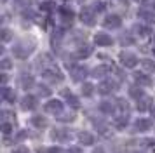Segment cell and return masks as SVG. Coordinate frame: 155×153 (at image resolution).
<instances>
[{
	"mask_svg": "<svg viewBox=\"0 0 155 153\" xmlns=\"http://www.w3.org/2000/svg\"><path fill=\"white\" fill-rule=\"evenodd\" d=\"M0 68H2V70H9V68H11V61H9V59H2Z\"/></svg>",
	"mask_w": 155,
	"mask_h": 153,
	"instance_id": "1f68e13d",
	"label": "cell"
},
{
	"mask_svg": "<svg viewBox=\"0 0 155 153\" xmlns=\"http://www.w3.org/2000/svg\"><path fill=\"white\" fill-rule=\"evenodd\" d=\"M141 66L145 70H148V71H153L155 73V61H152V59H145V61H141Z\"/></svg>",
	"mask_w": 155,
	"mask_h": 153,
	"instance_id": "484cf974",
	"label": "cell"
},
{
	"mask_svg": "<svg viewBox=\"0 0 155 153\" xmlns=\"http://www.w3.org/2000/svg\"><path fill=\"white\" fill-rule=\"evenodd\" d=\"M133 28H134V31H136L138 35H141V37H145V35L150 33V28H148V26H143V24H134Z\"/></svg>",
	"mask_w": 155,
	"mask_h": 153,
	"instance_id": "603a6c76",
	"label": "cell"
},
{
	"mask_svg": "<svg viewBox=\"0 0 155 153\" xmlns=\"http://www.w3.org/2000/svg\"><path fill=\"white\" fill-rule=\"evenodd\" d=\"M99 110L103 111V113H112V111L115 110V106H113L112 103H106V101H105V103L99 104Z\"/></svg>",
	"mask_w": 155,
	"mask_h": 153,
	"instance_id": "4316f807",
	"label": "cell"
},
{
	"mask_svg": "<svg viewBox=\"0 0 155 153\" xmlns=\"http://www.w3.org/2000/svg\"><path fill=\"white\" fill-rule=\"evenodd\" d=\"M119 59L122 63V66H126V68H134L138 64V57L134 54H131V52H120Z\"/></svg>",
	"mask_w": 155,
	"mask_h": 153,
	"instance_id": "277c9868",
	"label": "cell"
},
{
	"mask_svg": "<svg viewBox=\"0 0 155 153\" xmlns=\"http://www.w3.org/2000/svg\"><path fill=\"white\" fill-rule=\"evenodd\" d=\"M52 138L58 139V141H68L71 138V134L68 131H64V129H54L52 131Z\"/></svg>",
	"mask_w": 155,
	"mask_h": 153,
	"instance_id": "5bb4252c",
	"label": "cell"
},
{
	"mask_svg": "<svg viewBox=\"0 0 155 153\" xmlns=\"http://www.w3.org/2000/svg\"><path fill=\"white\" fill-rule=\"evenodd\" d=\"M94 42H96V45H101V47H108V45H112L113 40L110 35L103 33V31H99V33L94 35Z\"/></svg>",
	"mask_w": 155,
	"mask_h": 153,
	"instance_id": "9c48e42d",
	"label": "cell"
},
{
	"mask_svg": "<svg viewBox=\"0 0 155 153\" xmlns=\"http://www.w3.org/2000/svg\"><path fill=\"white\" fill-rule=\"evenodd\" d=\"M126 125H127V115H122V117L115 118V127L117 129H124Z\"/></svg>",
	"mask_w": 155,
	"mask_h": 153,
	"instance_id": "cb8c5ba5",
	"label": "cell"
},
{
	"mask_svg": "<svg viewBox=\"0 0 155 153\" xmlns=\"http://www.w3.org/2000/svg\"><path fill=\"white\" fill-rule=\"evenodd\" d=\"M120 24H122V18H120L119 14H108L105 18V21H103V26L105 28H120Z\"/></svg>",
	"mask_w": 155,
	"mask_h": 153,
	"instance_id": "5b68a950",
	"label": "cell"
},
{
	"mask_svg": "<svg viewBox=\"0 0 155 153\" xmlns=\"http://www.w3.org/2000/svg\"><path fill=\"white\" fill-rule=\"evenodd\" d=\"M117 87H119V85L115 82H112V80H103V82L98 85V92L99 94H112Z\"/></svg>",
	"mask_w": 155,
	"mask_h": 153,
	"instance_id": "52a82bcc",
	"label": "cell"
},
{
	"mask_svg": "<svg viewBox=\"0 0 155 153\" xmlns=\"http://www.w3.org/2000/svg\"><path fill=\"white\" fill-rule=\"evenodd\" d=\"M59 16H61V19L64 21V23H71L73 21V18H75V14H73V11H71L70 7H59Z\"/></svg>",
	"mask_w": 155,
	"mask_h": 153,
	"instance_id": "8fae6325",
	"label": "cell"
},
{
	"mask_svg": "<svg viewBox=\"0 0 155 153\" xmlns=\"http://www.w3.org/2000/svg\"><path fill=\"white\" fill-rule=\"evenodd\" d=\"M94 9H96V11H103L105 5H103V4H94Z\"/></svg>",
	"mask_w": 155,
	"mask_h": 153,
	"instance_id": "d590c367",
	"label": "cell"
},
{
	"mask_svg": "<svg viewBox=\"0 0 155 153\" xmlns=\"http://www.w3.org/2000/svg\"><path fill=\"white\" fill-rule=\"evenodd\" d=\"M35 50V44L33 42H30V44H26V42H18L14 47H12V54L16 56V57H19V59H25V57H28V54H31Z\"/></svg>",
	"mask_w": 155,
	"mask_h": 153,
	"instance_id": "6da1fadb",
	"label": "cell"
},
{
	"mask_svg": "<svg viewBox=\"0 0 155 153\" xmlns=\"http://www.w3.org/2000/svg\"><path fill=\"white\" fill-rule=\"evenodd\" d=\"M134 127H136V131L145 132V131H150V127H152V122H150V120H147V118H140V120H136Z\"/></svg>",
	"mask_w": 155,
	"mask_h": 153,
	"instance_id": "9a60e30c",
	"label": "cell"
},
{
	"mask_svg": "<svg viewBox=\"0 0 155 153\" xmlns=\"http://www.w3.org/2000/svg\"><path fill=\"white\" fill-rule=\"evenodd\" d=\"M94 153H103V150H96V151H94Z\"/></svg>",
	"mask_w": 155,
	"mask_h": 153,
	"instance_id": "f35d334b",
	"label": "cell"
},
{
	"mask_svg": "<svg viewBox=\"0 0 155 153\" xmlns=\"http://www.w3.org/2000/svg\"><path fill=\"white\" fill-rule=\"evenodd\" d=\"M106 73H108V68L106 66H98V68H94V71H92V76H105Z\"/></svg>",
	"mask_w": 155,
	"mask_h": 153,
	"instance_id": "d4e9b609",
	"label": "cell"
},
{
	"mask_svg": "<svg viewBox=\"0 0 155 153\" xmlns=\"http://www.w3.org/2000/svg\"><path fill=\"white\" fill-rule=\"evenodd\" d=\"M2 129H4V134H9V132L12 131V125L7 124V122H4V125H2Z\"/></svg>",
	"mask_w": 155,
	"mask_h": 153,
	"instance_id": "d6a6232c",
	"label": "cell"
},
{
	"mask_svg": "<svg viewBox=\"0 0 155 153\" xmlns=\"http://www.w3.org/2000/svg\"><path fill=\"white\" fill-rule=\"evenodd\" d=\"M78 141L82 145H92L94 143V138H92V134H89V132H80L78 134Z\"/></svg>",
	"mask_w": 155,
	"mask_h": 153,
	"instance_id": "ffe728a7",
	"label": "cell"
},
{
	"mask_svg": "<svg viewBox=\"0 0 155 153\" xmlns=\"http://www.w3.org/2000/svg\"><path fill=\"white\" fill-rule=\"evenodd\" d=\"M38 92H40V94H44V96H47V94H49V90L45 89V87H40V89H38Z\"/></svg>",
	"mask_w": 155,
	"mask_h": 153,
	"instance_id": "e575fe53",
	"label": "cell"
},
{
	"mask_svg": "<svg viewBox=\"0 0 155 153\" xmlns=\"http://www.w3.org/2000/svg\"><path fill=\"white\" fill-rule=\"evenodd\" d=\"M2 97H4V101H7V103H14L16 94H14V90H12V89L4 87V89H2Z\"/></svg>",
	"mask_w": 155,
	"mask_h": 153,
	"instance_id": "e0dca14e",
	"label": "cell"
},
{
	"mask_svg": "<svg viewBox=\"0 0 155 153\" xmlns=\"http://www.w3.org/2000/svg\"><path fill=\"white\" fill-rule=\"evenodd\" d=\"M134 2H138V4H140V2H147V0H134Z\"/></svg>",
	"mask_w": 155,
	"mask_h": 153,
	"instance_id": "ab89813d",
	"label": "cell"
},
{
	"mask_svg": "<svg viewBox=\"0 0 155 153\" xmlns=\"http://www.w3.org/2000/svg\"><path fill=\"white\" fill-rule=\"evenodd\" d=\"M153 56H155V49H153Z\"/></svg>",
	"mask_w": 155,
	"mask_h": 153,
	"instance_id": "60d3db41",
	"label": "cell"
},
{
	"mask_svg": "<svg viewBox=\"0 0 155 153\" xmlns=\"http://www.w3.org/2000/svg\"><path fill=\"white\" fill-rule=\"evenodd\" d=\"M12 153H28V150H26L25 146H21V148H16V150H14Z\"/></svg>",
	"mask_w": 155,
	"mask_h": 153,
	"instance_id": "836d02e7",
	"label": "cell"
},
{
	"mask_svg": "<svg viewBox=\"0 0 155 153\" xmlns=\"http://www.w3.org/2000/svg\"><path fill=\"white\" fill-rule=\"evenodd\" d=\"M89 54H91V47H89V45H82V47L75 52V57H80V59L84 57L85 59V57H89Z\"/></svg>",
	"mask_w": 155,
	"mask_h": 153,
	"instance_id": "44dd1931",
	"label": "cell"
},
{
	"mask_svg": "<svg viewBox=\"0 0 155 153\" xmlns=\"http://www.w3.org/2000/svg\"><path fill=\"white\" fill-rule=\"evenodd\" d=\"M61 94H63V96L66 97V101H68V104H71L73 108H78V106H80V103H78V99H77L75 96H73V94H71L70 90H63Z\"/></svg>",
	"mask_w": 155,
	"mask_h": 153,
	"instance_id": "ac0fdd59",
	"label": "cell"
},
{
	"mask_svg": "<svg viewBox=\"0 0 155 153\" xmlns=\"http://www.w3.org/2000/svg\"><path fill=\"white\" fill-rule=\"evenodd\" d=\"M96 9L94 7H84L82 11H80V21L84 23V24H89L92 26L94 24V21H96Z\"/></svg>",
	"mask_w": 155,
	"mask_h": 153,
	"instance_id": "3957f363",
	"label": "cell"
},
{
	"mask_svg": "<svg viewBox=\"0 0 155 153\" xmlns=\"http://www.w3.org/2000/svg\"><path fill=\"white\" fill-rule=\"evenodd\" d=\"M129 94L133 97H136V99H140V97H143V90H141L140 87H131V89H129Z\"/></svg>",
	"mask_w": 155,
	"mask_h": 153,
	"instance_id": "83f0119b",
	"label": "cell"
},
{
	"mask_svg": "<svg viewBox=\"0 0 155 153\" xmlns=\"http://www.w3.org/2000/svg\"><path fill=\"white\" fill-rule=\"evenodd\" d=\"M120 44H122V45H133L134 42H133V38H131V37H129V35H122V37H120Z\"/></svg>",
	"mask_w": 155,
	"mask_h": 153,
	"instance_id": "f546056e",
	"label": "cell"
},
{
	"mask_svg": "<svg viewBox=\"0 0 155 153\" xmlns=\"http://www.w3.org/2000/svg\"><path fill=\"white\" fill-rule=\"evenodd\" d=\"M49 153H63V151H61V148H51Z\"/></svg>",
	"mask_w": 155,
	"mask_h": 153,
	"instance_id": "8d00e7d4",
	"label": "cell"
},
{
	"mask_svg": "<svg viewBox=\"0 0 155 153\" xmlns=\"http://www.w3.org/2000/svg\"><path fill=\"white\" fill-rule=\"evenodd\" d=\"M42 76L44 78H47V80H52V82H61L63 80V73L58 70V66H54V64H49V66H45V68H42Z\"/></svg>",
	"mask_w": 155,
	"mask_h": 153,
	"instance_id": "7a4b0ae2",
	"label": "cell"
},
{
	"mask_svg": "<svg viewBox=\"0 0 155 153\" xmlns=\"http://www.w3.org/2000/svg\"><path fill=\"white\" fill-rule=\"evenodd\" d=\"M37 106V97L35 96H25L21 101V108L23 110H33Z\"/></svg>",
	"mask_w": 155,
	"mask_h": 153,
	"instance_id": "7c38bea8",
	"label": "cell"
},
{
	"mask_svg": "<svg viewBox=\"0 0 155 153\" xmlns=\"http://www.w3.org/2000/svg\"><path fill=\"white\" fill-rule=\"evenodd\" d=\"M138 110L140 111L152 110V97H148V96L140 97V99H138Z\"/></svg>",
	"mask_w": 155,
	"mask_h": 153,
	"instance_id": "4fadbf2b",
	"label": "cell"
},
{
	"mask_svg": "<svg viewBox=\"0 0 155 153\" xmlns=\"http://www.w3.org/2000/svg\"><path fill=\"white\" fill-rule=\"evenodd\" d=\"M31 124L35 125V127H38V129H44V127L47 125V120L44 117H33L31 118Z\"/></svg>",
	"mask_w": 155,
	"mask_h": 153,
	"instance_id": "7402d4cb",
	"label": "cell"
},
{
	"mask_svg": "<svg viewBox=\"0 0 155 153\" xmlns=\"http://www.w3.org/2000/svg\"><path fill=\"white\" fill-rule=\"evenodd\" d=\"M138 16H140L141 19H145L148 24H153L155 23V11L153 9H148V7H143L138 11Z\"/></svg>",
	"mask_w": 155,
	"mask_h": 153,
	"instance_id": "ba28073f",
	"label": "cell"
},
{
	"mask_svg": "<svg viewBox=\"0 0 155 153\" xmlns=\"http://www.w3.org/2000/svg\"><path fill=\"white\" fill-rule=\"evenodd\" d=\"M9 40H11V31H9L7 28H2V42L5 44Z\"/></svg>",
	"mask_w": 155,
	"mask_h": 153,
	"instance_id": "4dcf8cb0",
	"label": "cell"
},
{
	"mask_svg": "<svg viewBox=\"0 0 155 153\" xmlns=\"http://www.w3.org/2000/svg\"><path fill=\"white\" fill-rule=\"evenodd\" d=\"M134 80L138 82V85H152V78L145 73H140V71L134 73Z\"/></svg>",
	"mask_w": 155,
	"mask_h": 153,
	"instance_id": "2e32d148",
	"label": "cell"
},
{
	"mask_svg": "<svg viewBox=\"0 0 155 153\" xmlns=\"http://www.w3.org/2000/svg\"><path fill=\"white\" fill-rule=\"evenodd\" d=\"M33 76L31 75H26V73H23L21 75V87L23 89H30V87H33Z\"/></svg>",
	"mask_w": 155,
	"mask_h": 153,
	"instance_id": "d6986e66",
	"label": "cell"
},
{
	"mask_svg": "<svg viewBox=\"0 0 155 153\" xmlns=\"http://www.w3.org/2000/svg\"><path fill=\"white\" fill-rule=\"evenodd\" d=\"M153 40H155V35H153Z\"/></svg>",
	"mask_w": 155,
	"mask_h": 153,
	"instance_id": "b9f144b4",
	"label": "cell"
},
{
	"mask_svg": "<svg viewBox=\"0 0 155 153\" xmlns=\"http://www.w3.org/2000/svg\"><path fill=\"white\" fill-rule=\"evenodd\" d=\"M150 111H152V117L155 118V106H152V110H150Z\"/></svg>",
	"mask_w": 155,
	"mask_h": 153,
	"instance_id": "74e56055",
	"label": "cell"
},
{
	"mask_svg": "<svg viewBox=\"0 0 155 153\" xmlns=\"http://www.w3.org/2000/svg\"><path fill=\"white\" fill-rule=\"evenodd\" d=\"M92 90H94V87H92L91 83H84L82 85V94H84L85 97H89L92 94Z\"/></svg>",
	"mask_w": 155,
	"mask_h": 153,
	"instance_id": "f1b7e54d",
	"label": "cell"
},
{
	"mask_svg": "<svg viewBox=\"0 0 155 153\" xmlns=\"http://www.w3.org/2000/svg\"><path fill=\"white\" fill-rule=\"evenodd\" d=\"M44 110L47 111V113H54V115H59V113L63 111V103H61V101H58V99H51L49 103H45Z\"/></svg>",
	"mask_w": 155,
	"mask_h": 153,
	"instance_id": "8992f818",
	"label": "cell"
},
{
	"mask_svg": "<svg viewBox=\"0 0 155 153\" xmlns=\"http://www.w3.org/2000/svg\"><path fill=\"white\" fill-rule=\"evenodd\" d=\"M70 73L75 80H84L87 76V68H84V66H70Z\"/></svg>",
	"mask_w": 155,
	"mask_h": 153,
	"instance_id": "30bf717a",
	"label": "cell"
}]
</instances>
